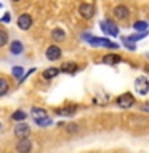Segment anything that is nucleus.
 <instances>
[{
	"mask_svg": "<svg viewBox=\"0 0 149 153\" xmlns=\"http://www.w3.org/2000/svg\"><path fill=\"white\" fill-rule=\"evenodd\" d=\"M84 40H87L90 45L93 46H104V48H112V50H117L119 45L117 43H112L109 38H103V37H93V35H84Z\"/></svg>",
	"mask_w": 149,
	"mask_h": 153,
	"instance_id": "nucleus-1",
	"label": "nucleus"
},
{
	"mask_svg": "<svg viewBox=\"0 0 149 153\" xmlns=\"http://www.w3.org/2000/svg\"><path fill=\"white\" fill-rule=\"evenodd\" d=\"M133 104H135V99L130 93H125L123 96H120V97L117 99V105L122 107V108H130Z\"/></svg>",
	"mask_w": 149,
	"mask_h": 153,
	"instance_id": "nucleus-2",
	"label": "nucleus"
},
{
	"mask_svg": "<svg viewBox=\"0 0 149 153\" xmlns=\"http://www.w3.org/2000/svg\"><path fill=\"white\" fill-rule=\"evenodd\" d=\"M31 148H32V142L29 140L27 137L18 139V143H16V152L18 153H29Z\"/></svg>",
	"mask_w": 149,
	"mask_h": 153,
	"instance_id": "nucleus-3",
	"label": "nucleus"
},
{
	"mask_svg": "<svg viewBox=\"0 0 149 153\" xmlns=\"http://www.w3.org/2000/svg\"><path fill=\"white\" fill-rule=\"evenodd\" d=\"M32 26V16L27 13L21 14V16L18 18V27L21 29V30H27L29 27Z\"/></svg>",
	"mask_w": 149,
	"mask_h": 153,
	"instance_id": "nucleus-4",
	"label": "nucleus"
},
{
	"mask_svg": "<svg viewBox=\"0 0 149 153\" xmlns=\"http://www.w3.org/2000/svg\"><path fill=\"white\" fill-rule=\"evenodd\" d=\"M31 134V128L27 126L26 123H19L16 128H14V136L18 139H24V137H29Z\"/></svg>",
	"mask_w": 149,
	"mask_h": 153,
	"instance_id": "nucleus-5",
	"label": "nucleus"
},
{
	"mask_svg": "<svg viewBox=\"0 0 149 153\" xmlns=\"http://www.w3.org/2000/svg\"><path fill=\"white\" fill-rule=\"evenodd\" d=\"M112 14L117 19H127L130 16V10H128V7H125V5H117V7L112 10Z\"/></svg>",
	"mask_w": 149,
	"mask_h": 153,
	"instance_id": "nucleus-6",
	"label": "nucleus"
},
{
	"mask_svg": "<svg viewBox=\"0 0 149 153\" xmlns=\"http://www.w3.org/2000/svg\"><path fill=\"white\" fill-rule=\"evenodd\" d=\"M45 56H47V59H50V61L59 59V57H61V48L59 46H55V45L48 46L47 51H45Z\"/></svg>",
	"mask_w": 149,
	"mask_h": 153,
	"instance_id": "nucleus-7",
	"label": "nucleus"
},
{
	"mask_svg": "<svg viewBox=\"0 0 149 153\" xmlns=\"http://www.w3.org/2000/svg\"><path fill=\"white\" fill-rule=\"evenodd\" d=\"M79 11L82 14V18L90 19V18H93V14H95V7L91 3H82L80 8H79Z\"/></svg>",
	"mask_w": 149,
	"mask_h": 153,
	"instance_id": "nucleus-8",
	"label": "nucleus"
},
{
	"mask_svg": "<svg viewBox=\"0 0 149 153\" xmlns=\"http://www.w3.org/2000/svg\"><path fill=\"white\" fill-rule=\"evenodd\" d=\"M135 86H136V89H138L139 94H147L149 83H147V78H146V76H139V78L135 81Z\"/></svg>",
	"mask_w": 149,
	"mask_h": 153,
	"instance_id": "nucleus-9",
	"label": "nucleus"
},
{
	"mask_svg": "<svg viewBox=\"0 0 149 153\" xmlns=\"http://www.w3.org/2000/svg\"><path fill=\"white\" fill-rule=\"evenodd\" d=\"M101 29H103L106 33L112 35V37H115V35L119 33V29L115 27V24L111 22V21H103V22H101Z\"/></svg>",
	"mask_w": 149,
	"mask_h": 153,
	"instance_id": "nucleus-10",
	"label": "nucleus"
},
{
	"mask_svg": "<svg viewBox=\"0 0 149 153\" xmlns=\"http://www.w3.org/2000/svg\"><path fill=\"white\" fill-rule=\"evenodd\" d=\"M103 62L108 64V65H115V64L120 62V56H117V54H106L103 57Z\"/></svg>",
	"mask_w": 149,
	"mask_h": 153,
	"instance_id": "nucleus-11",
	"label": "nucleus"
},
{
	"mask_svg": "<svg viewBox=\"0 0 149 153\" xmlns=\"http://www.w3.org/2000/svg\"><path fill=\"white\" fill-rule=\"evenodd\" d=\"M23 50H24V46H23V43L19 40H14V42H11V45H10V51H11V54H21Z\"/></svg>",
	"mask_w": 149,
	"mask_h": 153,
	"instance_id": "nucleus-12",
	"label": "nucleus"
},
{
	"mask_svg": "<svg viewBox=\"0 0 149 153\" xmlns=\"http://www.w3.org/2000/svg\"><path fill=\"white\" fill-rule=\"evenodd\" d=\"M77 70V64L75 62H64V64L61 65L59 72H64V74H74Z\"/></svg>",
	"mask_w": 149,
	"mask_h": 153,
	"instance_id": "nucleus-13",
	"label": "nucleus"
},
{
	"mask_svg": "<svg viewBox=\"0 0 149 153\" xmlns=\"http://www.w3.org/2000/svg\"><path fill=\"white\" fill-rule=\"evenodd\" d=\"M51 38L53 40H56V42H62L66 38V33L62 29H53V32H51Z\"/></svg>",
	"mask_w": 149,
	"mask_h": 153,
	"instance_id": "nucleus-14",
	"label": "nucleus"
},
{
	"mask_svg": "<svg viewBox=\"0 0 149 153\" xmlns=\"http://www.w3.org/2000/svg\"><path fill=\"white\" fill-rule=\"evenodd\" d=\"M58 74H59V69H56V67H50V69H47L45 72H43V78H45V80H51V78H55Z\"/></svg>",
	"mask_w": 149,
	"mask_h": 153,
	"instance_id": "nucleus-15",
	"label": "nucleus"
},
{
	"mask_svg": "<svg viewBox=\"0 0 149 153\" xmlns=\"http://www.w3.org/2000/svg\"><path fill=\"white\" fill-rule=\"evenodd\" d=\"M32 117H34V120H37V118H45V117H47V110L38 108V107H32Z\"/></svg>",
	"mask_w": 149,
	"mask_h": 153,
	"instance_id": "nucleus-16",
	"label": "nucleus"
},
{
	"mask_svg": "<svg viewBox=\"0 0 149 153\" xmlns=\"http://www.w3.org/2000/svg\"><path fill=\"white\" fill-rule=\"evenodd\" d=\"M133 27L136 32H146L147 30V22L146 21H136L133 24Z\"/></svg>",
	"mask_w": 149,
	"mask_h": 153,
	"instance_id": "nucleus-17",
	"label": "nucleus"
},
{
	"mask_svg": "<svg viewBox=\"0 0 149 153\" xmlns=\"http://www.w3.org/2000/svg\"><path fill=\"white\" fill-rule=\"evenodd\" d=\"M8 89H10L8 81H7V80H3V78H0V96L7 94V93H8Z\"/></svg>",
	"mask_w": 149,
	"mask_h": 153,
	"instance_id": "nucleus-18",
	"label": "nucleus"
},
{
	"mask_svg": "<svg viewBox=\"0 0 149 153\" xmlns=\"http://www.w3.org/2000/svg\"><path fill=\"white\" fill-rule=\"evenodd\" d=\"M26 117H27V115L24 113L23 110H16V112H14V113L11 115V118L14 120V121H23V120L26 118Z\"/></svg>",
	"mask_w": 149,
	"mask_h": 153,
	"instance_id": "nucleus-19",
	"label": "nucleus"
},
{
	"mask_svg": "<svg viewBox=\"0 0 149 153\" xmlns=\"http://www.w3.org/2000/svg\"><path fill=\"white\" fill-rule=\"evenodd\" d=\"M146 37V32H139V33H133V35H130L127 37V40L128 42H138V40H141V38Z\"/></svg>",
	"mask_w": 149,
	"mask_h": 153,
	"instance_id": "nucleus-20",
	"label": "nucleus"
},
{
	"mask_svg": "<svg viewBox=\"0 0 149 153\" xmlns=\"http://www.w3.org/2000/svg\"><path fill=\"white\" fill-rule=\"evenodd\" d=\"M74 112H75V107H66V108L58 110V113L62 115V117H69V115H72Z\"/></svg>",
	"mask_w": 149,
	"mask_h": 153,
	"instance_id": "nucleus-21",
	"label": "nucleus"
},
{
	"mask_svg": "<svg viewBox=\"0 0 149 153\" xmlns=\"http://www.w3.org/2000/svg\"><path fill=\"white\" fill-rule=\"evenodd\" d=\"M35 121V124H38V126H48V124H51V120L45 117V118H37V120H34Z\"/></svg>",
	"mask_w": 149,
	"mask_h": 153,
	"instance_id": "nucleus-22",
	"label": "nucleus"
},
{
	"mask_svg": "<svg viewBox=\"0 0 149 153\" xmlns=\"http://www.w3.org/2000/svg\"><path fill=\"white\" fill-rule=\"evenodd\" d=\"M7 43H8V33L3 29H0V46H5Z\"/></svg>",
	"mask_w": 149,
	"mask_h": 153,
	"instance_id": "nucleus-23",
	"label": "nucleus"
},
{
	"mask_svg": "<svg viewBox=\"0 0 149 153\" xmlns=\"http://www.w3.org/2000/svg\"><path fill=\"white\" fill-rule=\"evenodd\" d=\"M13 75L16 76L18 80H21L23 78V75H24V70H23V67H13Z\"/></svg>",
	"mask_w": 149,
	"mask_h": 153,
	"instance_id": "nucleus-24",
	"label": "nucleus"
},
{
	"mask_svg": "<svg viewBox=\"0 0 149 153\" xmlns=\"http://www.w3.org/2000/svg\"><path fill=\"white\" fill-rule=\"evenodd\" d=\"M0 21H2V22H10V21H11V14L7 13V14H5V16H3L2 19H0Z\"/></svg>",
	"mask_w": 149,
	"mask_h": 153,
	"instance_id": "nucleus-25",
	"label": "nucleus"
},
{
	"mask_svg": "<svg viewBox=\"0 0 149 153\" xmlns=\"http://www.w3.org/2000/svg\"><path fill=\"white\" fill-rule=\"evenodd\" d=\"M123 45L127 46L128 50H135V45H132V43H130V42L127 40V38H123Z\"/></svg>",
	"mask_w": 149,
	"mask_h": 153,
	"instance_id": "nucleus-26",
	"label": "nucleus"
},
{
	"mask_svg": "<svg viewBox=\"0 0 149 153\" xmlns=\"http://www.w3.org/2000/svg\"><path fill=\"white\" fill-rule=\"evenodd\" d=\"M13 2H18V0H13Z\"/></svg>",
	"mask_w": 149,
	"mask_h": 153,
	"instance_id": "nucleus-27",
	"label": "nucleus"
},
{
	"mask_svg": "<svg viewBox=\"0 0 149 153\" xmlns=\"http://www.w3.org/2000/svg\"><path fill=\"white\" fill-rule=\"evenodd\" d=\"M0 7H2V5H0Z\"/></svg>",
	"mask_w": 149,
	"mask_h": 153,
	"instance_id": "nucleus-28",
	"label": "nucleus"
}]
</instances>
